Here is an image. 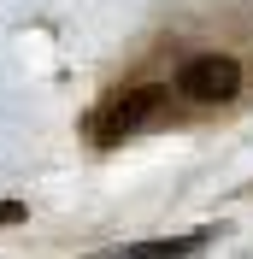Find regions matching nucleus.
I'll list each match as a JSON object with an SVG mask.
<instances>
[{
  "label": "nucleus",
  "mask_w": 253,
  "mask_h": 259,
  "mask_svg": "<svg viewBox=\"0 0 253 259\" xmlns=\"http://www.w3.org/2000/svg\"><path fill=\"white\" fill-rule=\"evenodd\" d=\"M6 224H24V200H0V230Z\"/></svg>",
  "instance_id": "obj_4"
},
{
  "label": "nucleus",
  "mask_w": 253,
  "mask_h": 259,
  "mask_svg": "<svg viewBox=\"0 0 253 259\" xmlns=\"http://www.w3.org/2000/svg\"><path fill=\"white\" fill-rule=\"evenodd\" d=\"M159 106H165V89H159V82L124 89V95H112L106 106H100L95 136H100V142H124V136H136L142 124H153V118H159Z\"/></svg>",
  "instance_id": "obj_2"
},
{
  "label": "nucleus",
  "mask_w": 253,
  "mask_h": 259,
  "mask_svg": "<svg viewBox=\"0 0 253 259\" xmlns=\"http://www.w3.org/2000/svg\"><path fill=\"white\" fill-rule=\"evenodd\" d=\"M218 242V224H200L189 236H153V242H124V247H106L95 259H200L206 247Z\"/></svg>",
  "instance_id": "obj_3"
},
{
  "label": "nucleus",
  "mask_w": 253,
  "mask_h": 259,
  "mask_svg": "<svg viewBox=\"0 0 253 259\" xmlns=\"http://www.w3.org/2000/svg\"><path fill=\"white\" fill-rule=\"evenodd\" d=\"M177 89L200 106H224V100L241 95V65L230 53H194L183 71H177Z\"/></svg>",
  "instance_id": "obj_1"
}]
</instances>
